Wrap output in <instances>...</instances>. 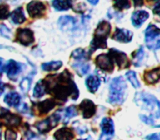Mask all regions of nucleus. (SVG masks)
Masks as SVG:
<instances>
[{"instance_id": "nucleus-22", "label": "nucleus", "mask_w": 160, "mask_h": 140, "mask_svg": "<svg viewBox=\"0 0 160 140\" xmlns=\"http://www.w3.org/2000/svg\"><path fill=\"white\" fill-rule=\"evenodd\" d=\"M21 97L19 93L16 91H10L7 93L4 98V101L9 106L17 107L19 105Z\"/></svg>"}, {"instance_id": "nucleus-16", "label": "nucleus", "mask_w": 160, "mask_h": 140, "mask_svg": "<svg viewBox=\"0 0 160 140\" xmlns=\"http://www.w3.org/2000/svg\"><path fill=\"white\" fill-rule=\"evenodd\" d=\"M76 19L71 16H62L58 21V26L62 30H73L76 28Z\"/></svg>"}, {"instance_id": "nucleus-41", "label": "nucleus", "mask_w": 160, "mask_h": 140, "mask_svg": "<svg viewBox=\"0 0 160 140\" xmlns=\"http://www.w3.org/2000/svg\"><path fill=\"white\" fill-rule=\"evenodd\" d=\"M134 1V7H141L144 4L143 1Z\"/></svg>"}, {"instance_id": "nucleus-15", "label": "nucleus", "mask_w": 160, "mask_h": 140, "mask_svg": "<svg viewBox=\"0 0 160 140\" xmlns=\"http://www.w3.org/2000/svg\"><path fill=\"white\" fill-rule=\"evenodd\" d=\"M133 33L128 29L116 27L111 39L122 43H128L132 40Z\"/></svg>"}, {"instance_id": "nucleus-25", "label": "nucleus", "mask_w": 160, "mask_h": 140, "mask_svg": "<svg viewBox=\"0 0 160 140\" xmlns=\"http://www.w3.org/2000/svg\"><path fill=\"white\" fill-rule=\"evenodd\" d=\"M52 5L56 11H67L72 7V1H52Z\"/></svg>"}, {"instance_id": "nucleus-21", "label": "nucleus", "mask_w": 160, "mask_h": 140, "mask_svg": "<svg viewBox=\"0 0 160 140\" xmlns=\"http://www.w3.org/2000/svg\"><path fill=\"white\" fill-rule=\"evenodd\" d=\"M85 84L89 91L94 93L101 85V80L98 76L91 75L86 79Z\"/></svg>"}, {"instance_id": "nucleus-3", "label": "nucleus", "mask_w": 160, "mask_h": 140, "mask_svg": "<svg viewBox=\"0 0 160 140\" xmlns=\"http://www.w3.org/2000/svg\"><path fill=\"white\" fill-rule=\"evenodd\" d=\"M128 86L122 76L114 78L109 85V95L108 102L114 106L122 105L126 97Z\"/></svg>"}, {"instance_id": "nucleus-17", "label": "nucleus", "mask_w": 160, "mask_h": 140, "mask_svg": "<svg viewBox=\"0 0 160 140\" xmlns=\"http://www.w3.org/2000/svg\"><path fill=\"white\" fill-rule=\"evenodd\" d=\"M143 79L146 83L149 85L155 84L158 82L160 80V67L144 71Z\"/></svg>"}, {"instance_id": "nucleus-36", "label": "nucleus", "mask_w": 160, "mask_h": 140, "mask_svg": "<svg viewBox=\"0 0 160 140\" xmlns=\"http://www.w3.org/2000/svg\"><path fill=\"white\" fill-rule=\"evenodd\" d=\"M17 133L11 129H8L4 133V139L5 140H16Z\"/></svg>"}, {"instance_id": "nucleus-20", "label": "nucleus", "mask_w": 160, "mask_h": 140, "mask_svg": "<svg viewBox=\"0 0 160 140\" xmlns=\"http://www.w3.org/2000/svg\"><path fill=\"white\" fill-rule=\"evenodd\" d=\"M100 127L102 134L111 136H113L114 133V126L113 121L111 118H104L100 123Z\"/></svg>"}, {"instance_id": "nucleus-6", "label": "nucleus", "mask_w": 160, "mask_h": 140, "mask_svg": "<svg viewBox=\"0 0 160 140\" xmlns=\"http://www.w3.org/2000/svg\"><path fill=\"white\" fill-rule=\"evenodd\" d=\"M61 118V114H58V112H56L46 119L37 121L34 126L40 133H47L57 126Z\"/></svg>"}, {"instance_id": "nucleus-39", "label": "nucleus", "mask_w": 160, "mask_h": 140, "mask_svg": "<svg viewBox=\"0 0 160 140\" xmlns=\"http://www.w3.org/2000/svg\"><path fill=\"white\" fill-rule=\"evenodd\" d=\"M18 111L21 112V113H26L27 112V111L28 110V105L26 103H23L22 105H21L19 106V108L18 109Z\"/></svg>"}, {"instance_id": "nucleus-30", "label": "nucleus", "mask_w": 160, "mask_h": 140, "mask_svg": "<svg viewBox=\"0 0 160 140\" xmlns=\"http://www.w3.org/2000/svg\"><path fill=\"white\" fill-rule=\"evenodd\" d=\"M78 114V111L75 105H71L68 107H66L64 111V116H65L64 121H66V123L68 122L69 119L74 116H76Z\"/></svg>"}, {"instance_id": "nucleus-9", "label": "nucleus", "mask_w": 160, "mask_h": 140, "mask_svg": "<svg viewBox=\"0 0 160 140\" xmlns=\"http://www.w3.org/2000/svg\"><path fill=\"white\" fill-rule=\"evenodd\" d=\"M108 54L111 57L114 62L116 63L119 70L128 68L130 67V60L126 54L124 52L119 50L115 48H111Z\"/></svg>"}, {"instance_id": "nucleus-12", "label": "nucleus", "mask_w": 160, "mask_h": 140, "mask_svg": "<svg viewBox=\"0 0 160 140\" xmlns=\"http://www.w3.org/2000/svg\"><path fill=\"white\" fill-rule=\"evenodd\" d=\"M94 63L101 70L108 73H112L114 69V62L108 53L98 55L94 60Z\"/></svg>"}, {"instance_id": "nucleus-33", "label": "nucleus", "mask_w": 160, "mask_h": 140, "mask_svg": "<svg viewBox=\"0 0 160 140\" xmlns=\"http://www.w3.org/2000/svg\"><path fill=\"white\" fill-rule=\"evenodd\" d=\"M114 7L119 11L129 9L131 7V2L129 1H114Z\"/></svg>"}, {"instance_id": "nucleus-1", "label": "nucleus", "mask_w": 160, "mask_h": 140, "mask_svg": "<svg viewBox=\"0 0 160 140\" xmlns=\"http://www.w3.org/2000/svg\"><path fill=\"white\" fill-rule=\"evenodd\" d=\"M43 81L46 93L62 104L69 98L75 101L79 97V91L73 75L67 68L59 73L48 75Z\"/></svg>"}, {"instance_id": "nucleus-5", "label": "nucleus", "mask_w": 160, "mask_h": 140, "mask_svg": "<svg viewBox=\"0 0 160 140\" xmlns=\"http://www.w3.org/2000/svg\"><path fill=\"white\" fill-rule=\"evenodd\" d=\"M145 42L147 47L156 50L160 49V39H156L160 35V29L156 26L150 24L144 32Z\"/></svg>"}, {"instance_id": "nucleus-7", "label": "nucleus", "mask_w": 160, "mask_h": 140, "mask_svg": "<svg viewBox=\"0 0 160 140\" xmlns=\"http://www.w3.org/2000/svg\"><path fill=\"white\" fill-rule=\"evenodd\" d=\"M1 124L6 127L18 128L21 124L22 118L21 116L12 113L9 110L1 107Z\"/></svg>"}, {"instance_id": "nucleus-42", "label": "nucleus", "mask_w": 160, "mask_h": 140, "mask_svg": "<svg viewBox=\"0 0 160 140\" xmlns=\"http://www.w3.org/2000/svg\"><path fill=\"white\" fill-rule=\"evenodd\" d=\"M90 4H92V5H96V4H97L98 3V2H99V1H88Z\"/></svg>"}, {"instance_id": "nucleus-19", "label": "nucleus", "mask_w": 160, "mask_h": 140, "mask_svg": "<svg viewBox=\"0 0 160 140\" xmlns=\"http://www.w3.org/2000/svg\"><path fill=\"white\" fill-rule=\"evenodd\" d=\"M53 136L56 140H72L75 138L72 128L66 126L58 129L54 132Z\"/></svg>"}, {"instance_id": "nucleus-43", "label": "nucleus", "mask_w": 160, "mask_h": 140, "mask_svg": "<svg viewBox=\"0 0 160 140\" xmlns=\"http://www.w3.org/2000/svg\"><path fill=\"white\" fill-rule=\"evenodd\" d=\"M1 95L2 94V92L4 91V86H3V83L2 81H1Z\"/></svg>"}, {"instance_id": "nucleus-40", "label": "nucleus", "mask_w": 160, "mask_h": 140, "mask_svg": "<svg viewBox=\"0 0 160 140\" xmlns=\"http://www.w3.org/2000/svg\"><path fill=\"white\" fill-rule=\"evenodd\" d=\"M111 136H108L104 134H101L99 138V140H111Z\"/></svg>"}, {"instance_id": "nucleus-2", "label": "nucleus", "mask_w": 160, "mask_h": 140, "mask_svg": "<svg viewBox=\"0 0 160 140\" xmlns=\"http://www.w3.org/2000/svg\"><path fill=\"white\" fill-rule=\"evenodd\" d=\"M111 26L107 21H100L96 29L92 40L90 42L89 52L91 55L98 49H105L107 48V39L110 35Z\"/></svg>"}, {"instance_id": "nucleus-35", "label": "nucleus", "mask_w": 160, "mask_h": 140, "mask_svg": "<svg viewBox=\"0 0 160 140\" xmlns=\"http://www.w3.org/2000/svg\"><path fill=\"white\" fill-rule=\"evenodd\" d=\"M0 32L1 36L6 37L7 39H11V30L4 24H1L0 27Z\"/></svg>"}, {"instance_id": "nucleus-14", "label": "nucleus", "mask_w": 160, "mask_h": 140, "mask_svg": "<svg viewBox=\"0 0 160 140\" xmlns=\"http://www.w3.org/2000/svg\"><path fill=\"white\" fill-rule=\"evenodd\" d=\"M79 108L82 113L83 118L88 119L92 117L96 112V106L89 99H84L79 105Z\"/></svg>"}, {"instance_id": "nucleus-28", "label": "nucleus", "mask_w": 160, "mask_h": 140, "mask_svg": "<svg viewBox=\"0 0 160 140\" xmlns=\"http://www.w3.org/2000/svg\"><path fill=\"white\" fill-rule=\"evenodd\" d=\"M90 53L89 52H86V50L82 48H78L75 49L72 51V52L71 54V57L73 58L75 60H88L90 58Z\"/></svg>"}, {"instance_id": "nucleus-18", "label": "nucleus", "mask_w": 160, "mask_h": 140, "mask_svg": "<svg viewBox=\"0 0 160 140\" xmlns=\"http://www.w3.org/2000/svg\"><path fill=\"white\" fill-rule=\"evenodd\" d=\"M149 14L145 10H139L134 12L131 16L132 25L137 28L140 27L142 24L149 18Z\"/></svg>"}, {"instance_id": "nucleus-13", "label": "nucleus", "mask_w": 160, "mask_h": 140, "mask_svg": "<svg viewBox=\"0 0 160 140\" xmlns=\"http://www.w3.org/2000/svg\"><path fill=\"white\" fill-rule=\"evenodd\" d=\"M21 70V64L12 59L8 60L4 66H1V73H2L4 71L11 79H12V78L18 75Z\"/></svg>"}, {"instance_id": "nucleus-38", "label": "nucleus", "mask_w": 160, "mask_h": 140, "mask_svg": "<svg viewBox=\"0 0 160 140\" xmlns=\"http://www.w3.org/2000/svg\"><path fill=\"white\" fill-rule=\"evenodd\" d=\"M152 12L154 14L158 15L160 16V1L158 2L154 6L152 9Z\"/></svg>"}, {"instance_id": "nucleus-31", "label": "nucleus", "mask_w": 160, "mask_h": 140, "mask_svg": "<svg viewBox=\"0 0 160 140\" xmlns=\"http://www.w3.org/2000/svg\"><path fill=\"white\" fill-rule=\"evenodd\" d=\"M126 77L134 88H138L140 87L141 85L137 78L136 73L135 72L132 70L127 72L126 73Z\"/></svg>"}, {"instance_id": "nucleus-10", "label": "nucleus", "mask_w": 160, "mask_h": 140, "mask_svg": "<svg viewBox=\"0 0 160 140\" xmlns=\"http://www.w3.org/2000/svg\"><path fill=\"white\" fill-rule=\"evenodd\" d=\"M35 41L34 32L29 28H18L16 30L14 42H18L24 46H29Z\"/></svg>"}, {"instance_id": "nucleus-29", "label": "nucleus", "mask_w": 160, "mask_h": 140, "mask_svg": "<svg viewBox=\"0 0 160 140\" xmlns=\"http://www.w3.org/2000/svg\"><path fill=\"white\" fill-rule=\"evenodd\" d=\"M144 55V48L142 46H141L138 50L134 51L132 54V58L133 61V64L135 67H139L142 60L143 59Z\"/></svg>"}, {"instance_id": "nucleus-34", "label": "nucleus", "mask_w": 160, "mask_h": 140, "mask_svg": "<svg viewBox=\"0 0 160 140\" xmlns=\"http://www.w3.org/2000/svg\"><path fill=\"white\" fill-rule=\"evenodd\" d=\"M0 12H1V19H6L9 16H10L9 7L6 3H1L0 6Z\"/></svg>"}, {"instance_id": "nucleus-44", "label": "nucleus", "mask_w": 160, "mask_h": 140, "mask_svg": "<svg viewBox=\"0 0 160 140\" xmlns=\"http://www.w3.org/2000/svg\"><path fill=\"white\" fill-rule=\"evenodd\" d=\"M88 139H78V140H87Z\"/></svg>"}, {"instance_id": "nucleus-24", "label": "nucleus", "mask_w": 160, "mask_h": 140, "mask_svg": "<svg viewBox=\"0 0 160 140\" xmlns=\"http://www.w3.org/2000/svg\"><path fill=\"white\" fill-rule=\"evenodd\" d=\"M62 66V62L61 60L51 61L45 62L41 64V68L46 72H52L58 70Z\"/></svg>"}, {"instance_id": "nucleus-8", "label": "nucleus", "mask_w": 160, "mask_h": 140, "mask_svg": "<svg viewBox=\"0 0 160 140\" xmlns=\"http://www.w3.org/2000/svg\"><path fill=\"white\" fill-rule=\"evenodd\" d=\"M62 105V103L58 101L53 98H47L43 101H39L34 103V111H36V114L38 116H42L47 114L50 111H51L56 105Z\"/></svg>"}, {"instance_id": "nucleus-32", "label": "nucleus", "mask_w": 160, "mask_h": 140, "mask_svg": "<svg viewBox=\"0 0 160 140\" xmlns=\"http://www.w3.org/2000/svg\"><path fill=\"white\" fill-rule=\"evenodd\" d=\"M31 78L29 77H24L21 81L19 86H20L21 90L24 93H27L29 91V90L31 88Z\"/></svg>"}, {"instance_id": "nucleus-4", "label": "nucleus", "mask_w": 160, "mask_h": 140, "mask_svg": "<svg viewBox=\"0 0 160 140\" xmlns=\"http://www.w3.org/2000/svg\"><path fill=\"white\" fill-rule=\"evenodd\" d=\"M134 101L142 110L150 113L149 115H146V116L155 117L160 116V102L154 95L144 91L137 92L135 94Z\"/></svg>"}, {"instance_id": "nucleus-26", "label": "nucleus", "mask_w": 160, "mask_h": 140, "mask_svg": "<svg viewBox=\"0 0 160 140\" xmlns=\"http://www.w3.org/2000/svg\"><path fill=\"white\" fill-rule=\"evenodd\" d=\"M46 93V87L43 79L39 80L36 84L33 90V96L36 98L42 97Z\"/></svg>"}, {"instance_id": "nucleus-23", "label": "nucleus", "mask_w": 160, "mask_h": 140, "mask_svg": "<svg viewBox=\"0 0 160 140\" xmlns=\"http://www.w3.org/2000/svg\"><path fill=\"white\" fill-rule=\"evenodd\" d=\"M10 17L12 22L15 24H21L24 23L26 20L22 6L18 7L14 9L11 13Z\"/></svg>"}, {"instance_id": "nucleus-11", "label": "nucleus", "mask_w": 160, "mask_h": 140, "mask_svg": "<svg viewBox=\"0 0 160 140\" xmlns=\"http://www.w3.org/2000/svg\"><path fill=\"white\" fill-rule=\"evenodd\" d=\"M26 9L30 17L32 19L42 18L46 14V6L41 1H32L27 4Z\"/></svg>"}, {"instance_id": "nucleus-27", "label": "nucleus", "mask_w": 160, "mask_h": 140, "mask_svg": "<svg viewBox=\"0 0 160 140\" xmlns=\"http://www.w3.org/2000/svg\"><path fill=\"white\" fill-rule=\"evenodd\" d=\"M72 67L75 70L79 77H83L90 70V65L85 63H76L72 64Z\"/></svg>"}, {"instance_id": "nucleus-37", "label": "nucleus", "mask_w": 160, "mask_h": 140, "mask_svg": "<svg viewBox=\"0 0 160 140\" xmlns=\"http://www.w3.org/2000/svg\"><path fill=\"white\" fill-rule=\"evenodd\" d=\"M146 140H160V133L149 134L145 137Z\"/></svg>"}]
</instances>
